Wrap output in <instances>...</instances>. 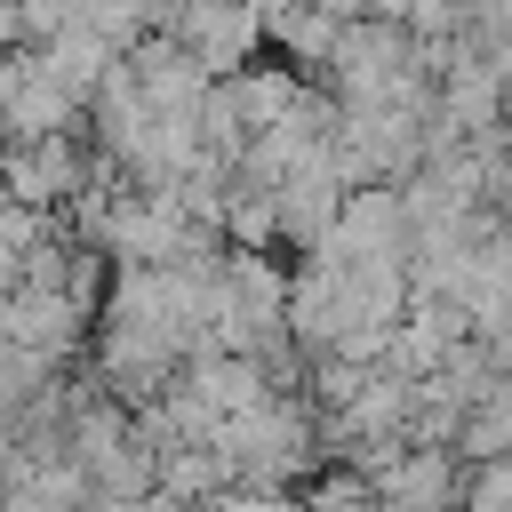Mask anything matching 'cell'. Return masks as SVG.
<instances>
[{
  "label": "cell",
  "instance_id": "1",
  "mask_svg": "<svg viewBox=\"0 0 512 512\" xmlns=\"http://www.w3.org/2000/svg\"><path fill=\"white\" fill-rule=\"evenodd\" d=\"M264 24H272V16H264L256 0H184V8L168 16V32H176V40H184V48H192L208 72H224V80H232V72L256 56Z\"/></svg>",
  "mask_w": 512,
  "mask_h": 512
},
{
  "label": "cell",
  "instance_id": "3",
  "mask_svg": "<svg viewBox=\"0 0 512 512\" xmlns=\"http://www.w3.org/2000/svg\"><path fill=\"white\" fill-rule=\"evenodd\" d=\"M472 512H512V464H488V472H480Z\"/></svg>",
  "mask_w": 512,
  "mask_h": 512
},
{
  "label": "cell",
  "instance_id": "2",
  "mask_svg": "<svg viewBox=\"0 0 512 512\" xmlns=\"http://www.w3.org/2000/svg\"><path fill=\"white\" fill-rule=\"evenodd\" d=\"M8 184H16V200H24V208H48V200L80 192V152L64 144V128H56V136H32V144H16V160H8Z\"/></svg>",
  "mask_w": 512,
  "mask_h": 512
},
{
  "label": "cell",
  "instance_id": "4",
  "mask_svg": "<svg viewBox=\"0 0 512 512\" xmlns=\"http://www.w3.org/2000/svg\"><path fill=\"white\" fill-rule=\"evenodd\" d=\"M504 136H512V104H504Z\"/></svg>",
  "mask_w": 512,
  "mask_h": 512
}]
</instances>
